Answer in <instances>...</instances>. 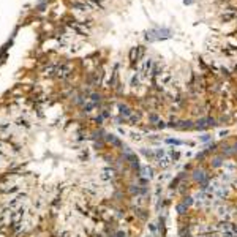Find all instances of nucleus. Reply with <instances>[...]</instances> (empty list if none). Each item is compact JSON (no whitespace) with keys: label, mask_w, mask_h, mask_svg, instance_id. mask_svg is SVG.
<instances>
[{"label":"nucleus","mask_w":237,"mask_h":237,"mask_svg":"<svg viewBox=\"0 0 237 237\" xmlns=\"http://www.w3.org/2000/svg\"><path fill=\"white\" fill-rule=\"evenodd\" d=\"M171 190L174 237H237V138L201 152Z\"/></svg>","instance_id":"1"},{"label":"nucleus","mask_w":237,"mask_h":237,"mask_svg":"<svg viewBox=\"0 0 237 237\" xmlns=\"http://www.w3.org/2000/svg\"><path fill=\"white\" fill-rule=\"evenodd\" d=\"M75 6L76 8H81V11H87L89 10V6L84 5V3H75Z\"/></svg>","instance_id":"2"}]
</instances>
